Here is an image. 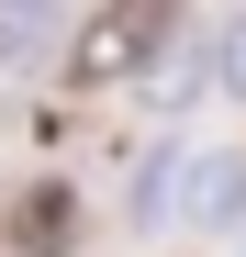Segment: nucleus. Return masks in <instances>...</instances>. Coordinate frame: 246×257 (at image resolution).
Here are the masks:
<instances>
[{"label":"nucleus","mask_w":246,"mask_h":257,"mask_svg":"<svg viewBox=\"0 0 246 257\" xmlns=\"http://www.w3.org/2000/svg\"><path fill=\"white\" fill-rule=\"evenodd\" d=\"M213 90H224V101H246V12L213 34Z\"/></svg>","instance_id":"4"},{"label":"nucleus","mask_w":246,"mask_h":257,"mask_svg":"<svg viewBox=\"0 0 246 257\" xmlns=\"http://www.w3.org/2000/svg\"><path fill=\"white\" fill-rule=\"evenodd\" d=\"M224 257H246V235H235V246H224Z\"/></svg>","instance_id":"6"},{"label":"nucleus","mask_w":246,"mask_h":257,"mask_svg":"<svg viewBox=\"0 0 246 257\" xmlns=\"http://www.w3.org/2000/svg\"><path fill=\"white\" fill-rule=\"evenodd\" d=\"M168 12H101V23H78V78L90 90H112V78H135L146 56H168Z\"/></svg>","instance_id":"2"},{"label":"nucleus","mask_w":246,"mask_h":257,"mask_svg":"<svg viewBox=\"0 0 246 257\" xmlns=\"http://www.w3.org/2000/svg\"><path fill=\"white\" fill-rule=\"evenodd\" d=\"M146 212H168L190 235H246V146H179L146 168Z\"/></svg>","instance_id":"1"},{"label":"nucleus","mask_w":246,"mask_h":257,"mask_svg":"<svg viewBox=\"0 0 246 257\" xmlns=\"http://www.w3.org/2000/svg\"><path fill=\"white\" fill-rule=\"evenodd\" d=\"M12 246H45V257H56V246H67V201H56V190L12 201Z\"/></svg>","instance_id":"3"},{"label":"nucleus","mask_w":246,"mask_h":257,"mask_svg":"<svg viewBox=\"0 0 246 257\" xmlns=\"http://www.w3.org/2000/svg\"><path fill=\"white\" fill-rule=\"evenodd\" d=\"M23 34H34V23H23V12H0V45H23Z\"/></svg>","instance_id":"5"}]
</instances>
